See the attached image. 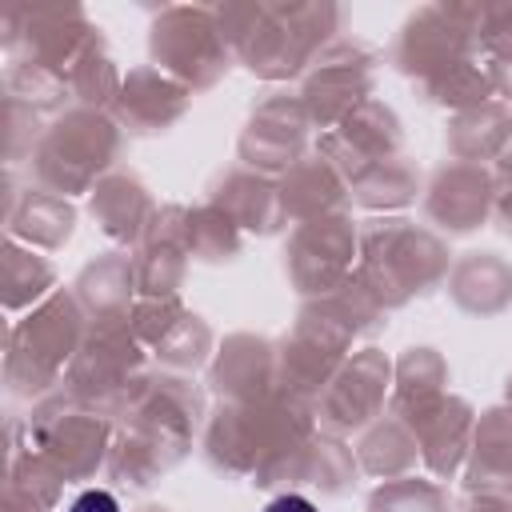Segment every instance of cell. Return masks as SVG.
Returning a JSON list of instances; mask_svg holds the SVG:
<instances>
[{
  "mask_svg": "<svg viewBox=\"0 0 512 512\" xmlns=\"http://www.w3.org/2000/svg\"><path fill=\"white\" fill-rule=\"evenodd\" d=\"M68 512H120V504H116V496H112V492L92 488V492H80V496L72 500V508H68Z\"/></svg>",
  "mask_w": 512,
  "mask_h": 512,
  "instance_id": "1",
  "label": "cell"
},
{
  "mask_svg": "<svg viewBox=\"0 0 512 512\" xmlns=\"http://www.w3.org/2000/svg\"><path fill=\"white\" fill-rule=\"evenodd\" d=\"M264 512H316V504L304 500V496H276Z\"/></svg>",
  "mask_w": 512,
  "mask_h": 512,
  "instance_id": "2",
  "label": "cell"
}]
</instances>
